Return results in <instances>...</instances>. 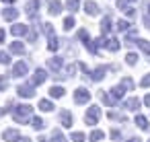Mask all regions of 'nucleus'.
I'll return each mask as SVG.
<instances>
[{"label": "nucleus", "instance_id": "nucleus-1", "mask_svg": "<svg viewBox=\"0 0 150 142\" xmlns=\"http://www.w3.org/2000/svg\"><path fill=\"white\" fill-rule=\"evenodd\" d=\"M11 113L17 124H27L33 113V107L31 105H11Z\"/></svg>", "mask_w": 150, "mask_h": 142}, {"label": "nucleus", "instance_id": "nucleus-2", "mask_svg": "<svg viewBox=\"0 0 150 142\" xmlns=\"http://www.w3.org/2000/svg\"><path fill=\"white\" fill-rule=\"evenodd\" d=\"M99 119H101V107H97V105L88 107V111H86V117H84L86 126H95V124H99Z\"/></svg>", "mask_w": 150, "mask_h": 142}, {"label": "nucleus", "instance_id": "nucleus-3", "mask_svg": "<svg viewBox=\"0 0 150 142\" xmlns=\"http://www.w3.org/2000/svg\"><path fill=\"white\" fill-rule=\"evenodd\" d=\"M74 101H76L78 105H84V103H88V101H91V93H88L84 87H80V89H76V91H74Z\"/></svg>", "mask_w": 150, "mask_h": 142}, {"label": "nucleus", "instance_id": "nucleus-4", "mask_svg": "<svg viewBox=\"0 0 150 142\" xmlns=\"http://www.w3.org/2000/svg\"><path fill=\"white\" fill-rule=\"evenodd\" d=\"M17 93H19V97H23V99H31V97H35V87H33L31 82H27V84H21V87L17 89Z\"/></svg>", "mask_w": 150, "mask_h": 142}, {"label": "nucleus", "instance_id": "nucleus-5", "mask_svg": "<svg viewBox=\"0 0 150 142\" xmlns=\"http://www.w3.org/2000/svg\"><path fill=\"white\" fill-rule=\"evenodd\" d=\"M21 136H19V130H15V128H6L4 132H2V140L4 142H17Z\"/></svg>", "mask_w": 150, "mask_h": 142}, {"label": "nucleus", "instance_id": "nucleus-6", "mask_svg": "<svg viewBox=\"0 0 150 142\" xmlns=\"http://www.w3.org/2000/svg\"><path fill=\"white\" fill-rule=\"evenodd\" d=\"M45 78H47V72H45L43 68H37V70H35V74H33V78H31V84H33V87H37V84L45 82Z\"/></svg>", "mask_w": 150, "mask_h": 142}, {"label": "nucleus", "instance_id": "nucleus-7", "mask_svg": "<svg viewBox=\"0 0 150 142\" xmlns=\"http://www.w3.org/2000/svg\"><path fill=\"white\" fill-rule=\"evenodd\" d=\"M27 70H29V68H27V62L21 60V62H17V64L13 66V72H11V74H13V76H25Z\"/></svg>", "mask_w": 150, "mask_h": 142}, {"label": "nucleus", "instance_id": "nucleus-8", "mask_svg": "<svg viewBox=\"0 0 150 142\" xmlns=\"http://www.w3.org/2000/svg\"><path fill=\"white\" fill-rule=\"evenodd\" d=\"M107 70H109L107 66H99V68H95V70L91 72V80H95V82L103 80V78H105V72H107Z\"/></svg>", "mask_w": 150, "mask_h": 142}, {"label": "nucleus", "instance_id": "nucleus-9", "mask_svg": "<svg viewBox=\"0 0 150 142\" xmlns=\"http://www.w3.org/2000/svg\"><path fill=\"white\" fill-rule=\"evenodd\" d=\"M123 109H127V111H138V109H140V99H136V97L125 99V101H123Z\"/></svg>", "mask_w": 150, "mask_h": 142}, {"label": "nucleus", "instance_id": "nucleus-10", "mask_svg": "<svg viewBox=\"0 0 150 142\" xmlns=\"http://www.w3.org/2000/svg\"><path fill=\"white\" fill-rule=\"evenodd\" d=\"M60 124H62L64 128H70V126H72V113H70V111H62V113H60Z\"/></svg>", "mask_w": 150, "mask_h": 142}, {"label": "nucleus", "instance_id": "nucleus-11", "mask_svg": "<svg viewBox=\"0 0 150 142\" xmlns=\"http://www.w3.org/2000/svg\"><path fill=\"white\" fill-rule=\"evenodd\" d=\"M37 107H39V111H45V113H50V111H54V103H52L50 99H41Z\"/></svg>", "mask_w": 150, "mask_h": 142}, {"label": "nucleus", "instance_id": "nucleus-12", "mask_svg": "<svg viewBox=\"0 0 150 142\" xmlns=\"http://www.w3.org/2000/svg\"><path fill=\"white\" fill-rule=\"evenodd\" d=\"M84 11L88 15H99V4L93 2V0H88V2H84Z\"/></svg>", "mask_w": 150, "mask_h": 142}, {"label": "nucleus", "instance_id": "nucleus-13", "mask_svg": "<svg viewBox=\"0 0 150 142\" xmlns=\"http://www.w3.org/2000/svg\"><path fill=\"white\" fill-rule=\"evenodd\" d=\"M50 95H52L54 99H60V97H64V95H66V91H64V87H58V84H56V87H52V89H50Z\"/></svg>", "mask_w": 150, "mask_h": 142}, {"label": "nucleus", "instance_id": "nucleus-14", "mask_svg": "<svg viewBox=\"0 0 150 142\" xmlns=\"http://www.w3.org/2000/svg\"><path fill=\"white\" fill-rule=\"evenodd\" d=\"M136 126L140 130H150V124H148V119L144 115H136Z\"/></svg>", "mask_w": 150, "mask_h": 142}, {"label": "nucleus", "instance_id": "nucleus-15", "mask_svg": "<svg viewBox=\"0 0 150 142\" xmlns=\"http://www.w3.org/2000/svg\"><path fill=\"white\" fill-rule=\"evenodd\" d=\"M50 142H68V138H66V136H64L60 130H54V134H52Z\"/></svg>", "mask_w": 150, "mask_h": 142}, {"label": "nucleus", "instance_id": "nucleus-16", "mask_svg": "<svg viewBox=\"0 0 150 142\" xmlns=\"http://www.w3.org/2000/svg\"><path fill=\"white\" fill-rule=\"evenodd\" d=\"M111 23H113L111 17H105V19L101 21V31H103V33H109V31H111Z\"/></svg>", "mask_w": 150, "mask_h": 142}, {"label": "nucleus", "instance_id": "nucleus-17", "mask_svg": "<svg viewBox=\"0 0 150 142\" xmlns=\"http://www.w3.org/2000/svg\"><path fill=\"white\" fill-rule=\"evenodd\" d=\"M105 48H107V50H111V52H117V50H119V43H117V39L109 37V39L105 41Z\"/></svg>", "mask_w": 150, "mask_h": 142}, {"label": "nucleus", "instance_id": "nucleus-18", "mask_svg": "<svg viewBox=\"0 0 150 142\" xmlns=\"http://www.w3.org/2000/svg\"><path fill=\"white\" fill-rule=\"evenodd\" d=\"M123 93H125V91H123V87H121V84L111 89V97H113L115 101H117V99H121V97H123Z\"/></svg>", "mask_w": 150, "mask_h": 142}, {"label": "nucleus", "instance_id": "nucleus-19", "mask_svg": "<svg viewBox=\"0 0 150 142\" xmlns=\"http://www.w3.org/2000/svg\"><path fill=\"white\" fill-rule=\"evenodd\" d=\"M25 31H27V27H25V25H21V23H17L15 27H11V33H13V35H23Z\"/></svg>", "mask_w": 150, "mask_h": 142}, {"label": "nucleus", "instance_id": "nucleus-20", "mask_svg": "<svg viewBox=\"0 0 150 142\" xmlns=\"http://www.w3.org/2000/svg\"><path fill=\"white\" fill-rule=\"evenodd\" d=\"M11 52H13V54H23V52H25V48H23V43L13 41V43H11Z\"/></svg>", "mask_w": 150, "mask_h": 142}, {"label": "nucleus", "instance_id": "nucleus-21", "mask_svg": "<svg viewBox=\"0 0 150 142\" xmlns=\"http://www.w3.org/2000/svg\"><path fill=\"white\" fill-rule=\"evenodd\" d=\"M105 138V134L101 132V130H93L91 132V142H99V140H103Z\"/></svg>", "mask_w": 150, "mask_h": 142}, {"label": "nucleus", "instance_id": "nucleus-22", "mask_svg": "<svg viewBox=\"0 0 150 142\" xmlns=\"http://www.w3.org/2000/svg\"><path fill=\"white\" fill-rule=\"evenodd\" d=\"M17 17H19V11H15V9H6V11H4V19H6V21L17 19Z\"/></svg>", "mask_w": 150, "mask_h": 142}, {"label": "nucleus", "instance_id": "nucleus-23", "mask_svg": "<svg viewBox=\"0 0 150 142\" xmlns=\"http://www.w3.org/2000/svg\"><path fill=\"white\" fill-rule=\"evenodd\" d=\"M62 64H64V62H62V58H52V60L47 62V66H50V68H54V70H58Z\"/></svg>", "mask_w": 150, "mask_h": 142}, {"label": "nucleus", "instance_id": "nucleus-24", "mask_svg": "<svg viewBox=\"0 0 150 142\" xmlns=\"http://www.w3.org/2000/svg\"><path fill=\"white\" fill-rule=\"evenodd\" d=\"M31 126H33L35 130H43V126H45V124H43V119H41V117H31Z\"/></svg>", "mask_w": 150, "mask_h": 142}, {"label": "nucleus", "instance_id": "nucleus-25", "mask_svg": "<svg viewBox=\"0 0 150 142\" xmlns=\"http://www.w3.org/2000/svg\"><path fill=\"white\" fill-rule=\"evenodd\" d=\"M66 6H68L72 13H76V11H78V6H80V0H68Z\"/></svg>", "mask_w": 150, "mask_h": 142}, {"label": "nucleus", "instance_id": "nucleus-26", "mask_svg": "<svg viewBox=\"0 0 150 142\" xmlns=\"http://www.w3.org/2000/svg\"><path fill=\"white\" fill-rule=\"evenodd\" d=\"M60 6H62V4L58 2V0H54V2L50 4V13H52V15H60Z\"/></svg>", "mask_w": 150, "mask_h": 142}, {"label": "nucleus", "instance_id": "nucleus-27", "mask_svg": "<svg viewBox=\"0 0 150 142\" xmlns=\"http://www.w3.org/2000/svg\"><path fill=\"white\" fill-rule=\"evenodd\" d=\"M121 87L127 89V91H132V89H134V80H132V78H121Z\"/></svg>", "mask_w": 150, "mask_h": 142}, {"label": "nucleus", "instance_id": "nucleus-28", "mask_svg": "<svg viewBox=\"0 0 150 142\" xmlns=\"http://www.w3.org/2000/svg\"><path fill=\"white\" fill-rule=\"evenodd\" d=\"M72 142H84V134L82 132H72Z\"/></svg>", "mask_w": 150, "mask_h": 142}, {"label": "nucleus", "instance_id": "nucleus-29", "mask_svg": "<svg viewBox=\"0 0 150 142\" xmlns=\"http://www.w3.org/2000/svg\"><path fill=\"white\" fill-rule=\"evenodd\" d=\"M138 45H140V50H144L146 54H150V43H148V41H144V39H138Z\"/></svg>", "mask_w": 150, "mask_h": 142}, {"label": "nucleus", "instance_id": "nucleus-30", "mask_svg": "<svg viewBox=\"0 0 150 142\" xmlns=\"http://www.w3.org/2000/svg\"><path fill=\"white\" fill-rule=\"evenodd\" d=\"M125 62H127L129 66H134V64L138 62V54H127V58H125Z\"/></svg>", "mask_w": 150, "mask_h": 142}, {"label": "nucleus", "instance_id": "nucleus-31", "mask_svg": "<svg viewBox=\"0 0 150 142\" xmlns=\"http://www.w3.org/2000/svg\"><path fill=\"white\" fill-rule=\"evenodd\" d=\"M72 27H74V19H72V17H68V19L64 21V29H66V31H70Z\"/></svg>", "mask_w": 150, "mask_h": 142}, {"label": "nucleus", "instance_id": "nucleus-32", "mask_svg": "<svg viewBox=\"0 0 150 142\" xmlns=\"http://www.w3.org/2000/svg\"><path fill=\"white\" fill-rule=\"evenodd\" d=\"M117 29H119V31H127V29H129V21H119V23H117Z\"/></svg>", "mask_w": 150, "mask_h": 142}, {"label": "nucleus", "instance_id": "nucleus-33", "mask_svg": "<svg viewBox=\"0 0 150 142\" xmlns=\"http://www.w3.org/2000/svg\"><path fill=\"white\" fill-rule=\"evenodd\" d=\"M58 45H60V43H58V39H56V37H52V39H50V43H47V50H52V52H54V50H58Z\"/></svg>", "mask_w": 150, "mask_h": 142}, {"label": "nucleus", "instance_id": "nucleus-34", "mask_svg": "<svg viewBox=\"0 0 150 142\" xmlns=\"http://www.w3.org/2000/svg\"><path fill=\"white\" fill-rule=\"evenodd\" d=\"M111 138H113L115 142H121V138H123V136H121V132H119V130H111Z\"/></svg>", "mask_w": 150, "mask_h": 142}, {"label": "nucleus", "instance_id": "nucleus-35", "mask_svg": "<svg viewBox=\"0 0 150 142\" xmlns=\"http://www.w3.org/2000/svg\"><path fill=\"white\" fill-rule=\"evenodd\" d=\"M8 82H6V76H0V91H6Z\"/></svg>", "mask_w": 150, "mask_h": 142}, {"label": "nucleus", "instance_id": "nucleus-36", "mask_svg": "<svg viewBox=\"0 0 150 142\" xmlns=\"http://www.w3.org/2000/svg\"><path fill=\"white\" fill-rule=\"evenodd\" d=\"M140 84H142V87H150V74H146V76L140 80Z\"/></svg>", "mask_w": 150, "mask_h": 142}, {"label": "nucleus", "instance_id": "nucleus-37", "mask_svg": "<svg viewBox=\"0 0 150 142\" xmlns=\"http://www.w3.org/2000/svg\"><path fill=\"white\" fill-rule=\"evenodd\" d=\"M17 142H31V140H29V138H27V136H21V138H19V140H17Z\"/></svg>", "mask_w": 150, "mask_h": 142}, {"label": "nucleus", "instance_id": "nucleus-38", "mask_svg": "<svg viewBox=\"0 0 150 142\" xmlns=\"http://www.w3.org/2000/svg\"><path fill=\"white\" fill-rule=\"evenodd\" d=\"M144 105H148V107H150V95H146V97H144Z\"/></svg>", "mask_w": 150, "mask_h": 142}, {"label": "nucleus", "instance_id": "nucleus-39", "mask_svg": "<svg viewBox=\"0 0 150 142\" xmlns=\"http://www.w3.org/2000/svg\"><path fill=\"white\" fill-rule=\"evenodd\" d=\"M39 142H50V138H45V136H39Z\"/></svg>", "mask_w": 150, "mask_h": 142}, {"label": "nucleus", "instance_id": "nucleus-40", "mask_svg": "<svg viewBox=\"0 0 150 142\" xmlns=\"http://www.w3.org/2000/svg\"><path fill=\"white\" fill-rule=\"evenodd\" d=\"M2 41H4V31L0 29V43H2Z\"/></svg>", "mask_w": 150, "mask_h": 142}, {"label": "nucleus", "instance_id": "nucleus-41", "mask_svg": "<svg viewBox=\"0 0 150 142\" xmlns=\"http://www.w3.org/2000/svg\"><path fill=\"white\" fill-rule=\"evenodd\" d=\"M127 142H142V140H140V138H136V136H134V138H129V140H127Z\"/></svg>", "mask_w": 150, "mask_h": 142}, {"label": "nucleus", "instance_id": "nucleus-42", "mask_svg": "<svg viewBox=\"0 0 150 142\" xmlns=\"http://www.w3.org/2000/svg\"><path fill=\"white\" fill-rule=\"evenodd\" d=\"M0 115H4V109H0Z\"/></svg>", "mask_w": 150, "mask_h": 142}, {"label": "nucleus", "instance_id": "nucleus-43", "mask_svg": "<svg viewBox=\"0 0 150 142\" xmlns=\"http://www.w3.org/2000/svg\"><path fill=\"white\" fill-rule=\"evenodd\" d=\"M4 2H15V0H4Z\"/></svg>", "mask_w": 150, "mask_h": 142}, {"label": "nucleus", "instance_id": "nucleus-44", "mask_svg": "<svg viewBox=\"0 0 150 142\" xmlns=\"http://www.w3.org/2000/svg\"><path fill=\"white\" fill-rule=\"evenodd\" d=\"M148 13H150V2H148Z\"/></svg>", "mask_w": 150, "mask_h": 142}, {"label": "nucleus", "instance_id": "nucleus-45", "mask_svg": "<svg viewBox=\"0 0 150 142\" xmlns=\"http://www.w3.org/2000/svg\"><path fill=\"white\" fill-rule=\"evenodd\" d=\"M148 142H150V140H148Z\"/></svg>", "mask_w": 150, "mask_h": 142}]
</instances>
